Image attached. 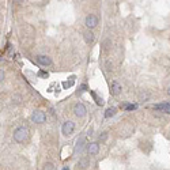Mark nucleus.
Here are the masks:
<instances>
[{"mask_svg": "<svg viewBox=\"0 0 170 170\" xmlns=\"http://www.w3.org/2000/svg\"><path fill=\"white\" fill-rule=\"evenodd\" d=\"M74 129H75V124L72 123V121H66V123H63V127H61V132H63V135H66V136H68V135H71L74 132Z\"/></svg>", "mask_w": 170, "mask_h": 170, "instance_id": "nucleus-5", "label": "nucleus"}, {"mask_svg": "<svg viewBox=\"0 0 170 170\" xmlns=\"http://www.w3.org/2000/svg\"><path fill=\"white\" fill-rule=\"evenodd\" d=\"M168 95L170 97V86H169V89H168Z\"/></svg>", "mask_w": 170, "mask_h": 170, "instance_id": "nucleus-17", "label": "nucleus"}, {"mask_svg": "<svg viewBox=\"0 0 170 170\" xmlns=\"http://www.w3.org/2000/svg\"><path fill=\"white\" fill-rule=\"evenodd\" d=\"M63 170H70V168H68V166H66V168H63Z\"/></svg>", "mask_w": 170, "mask_h": 170, "instance_id": "nucleus-18", "label": "nucleus"}, {"mask_svg": "<svg viewBox=\"0 0 170 170\" xmlns=\"http://www.w3.org/2000/svg\"><path fill=\"white\" fill-rule=\"evenodd\" d=\"M87 163H89L87 159H80V161H79V163H78V166H80V168H86Z\"/></svg>", "mask_w": 170, "mask_h": 170, "instance_id": "nucleus-14", "label": "nucleus"}, {"mask_svg": "<svg viewBox=\"0 0 170 170\" xmlns=\"http://www.w3.org/2000/svg\"><path fill=\"white\" fill-rule=\"evenodd\" d=\"M121 93V86H120L119 82H112V94L113 95H119Z\"/></svg>", "mask_w": 170, "mask_h": 170, "instance_id": "nucleus-9", "label": "nucleus"}, {"mask_svg": "<svg viewBox=\"0 0 170 170\" xmlns=\"http://www.w3.org/2000/svg\"><path fill=\"white\" fill-rule=\"evenodd\" d=\"M85 25L87 26V27L91 30V29H94L95 26L98 25V18L95 17L94 14H89L87 17H86V21H85Z\"/></svg>", "mask_w": 170, "mask_h": 170, "instance_id": "nucleus-4", "label": "nucleus"}, {"mask_svg": "<svg viewBox=\"0 0 170 170\" xmlns=\"http://www.w3.org/2000/svg\"><path fill=\"white\" fill-rule=\"evenodd\" d=\"M29 138V129L25 127H19L14 131V140L17 143H23Z\"/></svg>", "mask_w": 170, "mask_h": 170, "instance_id": "nucleus-1", "label": "nucleus"}, {"mask_svg": "<svg viewBox=\"0 0 170 170\" xmlns=\"http://www.w3.org/2000/svg\"><path fill=\"white\" fill-rule=\"evenodd\" d=\"M83 37H85V41L87 44H93L94 40H95V36H94V33L91 32V30H87V32L83 34Z\"/></svg>", "mask_w": 170, "mask_h": 170, "instance_id": "nucleus-8", "label": "nucleus"}, {"mask_svg": "<svg viewBox=\"0 0 170 170\" xmlns=\"http://www.w3.org/2000/svg\"><path fill=\"white\" fill-rule=\"evenodd\" d=\"M40 76H44V78H48V74H46V72H42V71H41V72H40Z\"/></svg>", "mask_w": 170, "mask_h": 170, "instance_id": "nucleus-16", "label": "nucleus"}, {"mask_svg": "<svg viewBox=\"0 0 170 170\" xmlns=\"http://www.w3.org/2000/svg\"><path fill=\"white\" fill-rule=\"evenodd\" d=\"M74 113L76 117H85L87 114V109H86V106L82 104V102H78V104L74 106Z\"/></svg>", "mask_w": 170, "mask_h": 170, "instance_id": "nucleus-2", "label": "nucleus"}, {"mask_svg": "<svg viewBox=\"0 0 170 170\" xmlns=\"http://www.w3.org/2000/svg\"><path fill=\"white\" fill-rule=\"evenodd\" d=\"M83 144H85V136H82V138L76 142V147H75V150H76V151H80V150L83 148Z\"/></svg>", "mask_w": 170, "mask_h": 170, "instance_id": "nucleus-12", "label": "nucleus"}, {"mask_svg": "<svg viewBox=\"0 0 170 170\" xmlns=\"http://www.w3.org/2000/svg\"><path fill=\"white\" fill-rule=\"evenodd\" d=\"M127 109H128V110H132V109H136V105H128Z\"/></svg>", "mask_w": 170, "mask_h": 170, "instance_id": "nucleus-15", "label": "nucleus"}, {"mask_svg": "<svg viewBox=\"0 0 170 170\" xmlns=\"http://www.w3.org/2000/svg\"><path fill=\"white\" fill-rule=\"evenodd\" d=\"M155 110H163L166 113H169L170 114V104H159V105H155L154 106Z\"/></svg>", "mask_w": 170, "mask_h": 170, "instance_id": "nucleus-10", "label": "nucleus"}, {"mask_svg": "<svg viewBox=\"0 0 170 170\" xmlns=\"http://www.w3.org/2000/svg\"><path fill=\"white\" fill-rule=\"evenodd\" d=\"M116 112H117L116 108H108L106 112H105V117H106V119H110V117H113L116 114Z\"/></svg>", "mask_w": 170, "mask_h": 170, "instance_id": "nucleus-11", "label": "nucleus"}, {"mask_svg": "<svg viewBox=\"0 0 170 170\" xmlns=\"http://www.w3.org/2000/svg\"><path fill=\"white\" fill-rule=\"evenodd\" d=\"M44 170H55L53 163H51V162H46V163L44 165Z\"/></svg>", "mask_w": 170, "mask_h": 170, "instance_id": "nucleus-13", "label": "nucleus"}, {"mask_svg": "<svg viewBox=\"0 0 170 170\" xmlns=\"http://www.w3.org/2000/svg\"><path fill=\"white\" fill-rule=\"evenodd\" d=\"M36 60H37V63H38L40 66H44V67L52 66V59L49 57V56H46V55H38L36 57Z\"/></svg>", "mask_w": 170, "mask_h": 170, "instance_id": "nucleus-6", "label": "nucleus"}, {"mask_svg": "<svg viewBox=\"0 0 170 170\" xmlns=\"http://www.w3.org/2000/svg\"><path fill=\"white\" fill-rule=\"evenodd\" d=\"M32 120L34 123H37V124H42V123L46 121V114H45L42 110H37V112L33 113Z\"/></svg>", "mask_w": 170, "mask_h": 170, "instance_id": "nucleus-3", "label": "nucleus"}, {"mask_svg": "<svg viewBox=\"0 0 170 170\" xmlns=\"http://www.w3.org/2000/svg\"><path fill=\"white\" fill-rule=\"evenodd\" d=\"M98 151H100V143H98V142L90 143V144H89V154H90V155H97Z\"/></svg>", "mask_w": 170, "mask_h": 170, "instance_id": "nucleus-7", "label": "nucleus"}]
</instances>
